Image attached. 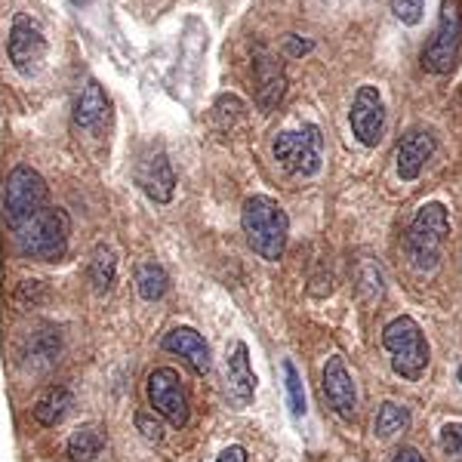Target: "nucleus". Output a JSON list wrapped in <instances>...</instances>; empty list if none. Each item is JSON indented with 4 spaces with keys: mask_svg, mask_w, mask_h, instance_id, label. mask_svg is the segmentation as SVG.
<instances>
[{
    "mask_svg": "<svg viewBox=\"0 0 462 462\" xmlns=\"http://www.w3.org/2000/svg\"><path fill=\"white\" fill-rule=\"evenodd\" d=\"M274 158L296 176H315L324 161V133L315 124H302L296 130H284L272 143Z\"/></svg>",
    "mask_w": 462,
    "mask_h": 462,
    "instance_id": "obj_6",
    "label": "nucleus"
},
{
    "mask_svg": "<svg viewBox=\"0 0 462 462\" xmlns=\"http://www.w3.org/2000/svg\"><path fill=\"white\" fill-rule=\"evenodd\" d=\"M462 47V4L459 0H441L435 34L422 50V69L431 74H450Z\"/></svg>",
    "mask_w": 462,
    "mask_h": 462,
    "instance_id": "obj_5",
    "label": "nucleus"
},
{
    "mask_svg": "<svg viewBox=\"0 0 462 462\" xmlns=\"http://www.w3.org/2000/svg\"><path fill=\"white\" fill-rule=\"evenodd\" d=\"M284 385H287V398H290V413L300 420L305 416V389H302V376L300 370L293 367V361H284Z\"/></svg>",
    "mask_w": 462,
    "mask_h": 462,
    "instance_id": "obj_23",
    "label": "nucleus"
},
{
    "mask_svg": "<svg viewBox=\"0 0 462 462\" xmlns=\"http://www.w3.org/2000/svg\"><path fill=\"white\" fill-rule=\"evenodd\" d=\"M108 108L111 102L99 80H87L78 93V102H74V124L87 133H99L108 124Z\"/></svg>",
    "mask_w": 462,
    "mask_h": 462,
    "instance_id": "obj_16",
    "label": "nucleus"
},
{
    "mask_svg": "<svg viewBox=\"0 0 462 462\" xmlns=\"http://www.w3.org/2000/svg\"><path fill=\"white\" fill-rule=\"evenodd\" d=\"M284 47H287V56H302V53H311V47H315V43L302 41L300 34H287L284 37Z\"/></svg>",
    "mask_w": 462,
    "mask_h": 462,
    "instance_id": "obj_27",
    "label": "nucleus"
},
{
    "mask_svg": "<svg viewBox=\"0 0 462 462\" xmlns=\"http://www.w3.org/2000/svg\"><path fill=\"white\" fill-rule=\"evenodd\" d=\"M136 290L145 302H158L161 296L170 290L167 272H163L158 263H143L136 268Z\"/></svg>",
    "mask_w": 462,
    "mask_h": 462,
    "instance_id": "obj_22",
    "label": "nucleus"
},
{
    "mask_svg": "<svg viewBox=\"0 0 462 462\" xmlns=\"http://www.w3.org/2000/svg\"><path fill=\"white\" fill-rule=\"evenodd\" d=\"M392 13L401 25L413 28L422 22V13H426V0H392Z\"/></svg>",
    "mask_w": 462,
    "mask_h": 462,
    "instance_id": "obj_24",
    "label": "nucleus"
},
{
    "mask_svg": "<svg viewBox=\"0 0 462 462\" xmlns=\"http://www.w3.org/2000/svg\"><path fill=\"white\" fill-rule=\"evenodd\" d=\"M6 53L10 62L22 78H34L47 62V37H43L41 25L28 16V13H16L10 25V41H6Z\"/></svg>",
    "mask_w": 462,
    "mask_h": 462,
    "instance_id": "obj_9",
    "label": "nucleus"
},
{
    "mask_svg": "<svg viewBox=\"0 0 462 462\" xmlns=\"http://www.w3.org/2000/svg\"><path fill=\"white\" fill-rule=\"evenodd\" d=\"M47 198H50V189L37 170L25 167V163L10 170V176H6V182H4V210L13 226L25 219V216L37 213L41 207H47Z\"/></svg>",
    "mask_w": 462,
    "mask_h": 462,
    "instance_id": "obj_7",
    "label": "nucleus"
},
{
    "mask_svg": "<svg viewBox=\"0 0 462 462\" xmlns=\"http://www.w3.org/2000/svg\"><path fill=\"white\" fill-rule=\"evenodd\" d=\"M410 429V410L404 404H394V401H385L376 413V422H374V431L376 438L389 441V438L401 435V431Z\"/></svg>",
    "mask_w": 462,
    "mask_h": 462,
    "instance_id": "obj_21",
    "label": "nucleus"
},
{
    "mask_svg": "<svg viewBox=\"0 0 462 462\" xmlns=\"http://www.w3.org/2000/svg\"><path fill=\"white\" fill-rule=\"evenodd\" d=\"M320 392H324L327 404L333 407V413L342 416V420H352L357 410V385L339 355L327 357L324 376H320Z\"/></svg>",
    "mask_w": 462,
    "mask_h": 462,
    "instance_id": "obj_11",
    "label": "nucleus"
},
{
    "mask_svg": "<svg viewBox=\"0 0 462 462\" xmlns=\"http://www.w3.org/2000/svg\"><path fill=\"white\" fill-rule=\"evenodd\" d=\"M383 346H385V352L392 355V370L398 376L416 383V379L426 374L429 357H431L429 339H426V333H422V327L410 315H401L385 324Z\"/></svg>",
    "mask_w": 462,
    "mask_h": 462,
    "instance_id": "obj_4",
    "label": "nucleus"
},
{
    "mask_svg": "<svg viewBox=\"0 0 462 462\" xmlns=\"http://www.w3.org/2000/svg\"><path fill=\"white\" fill-rule=\"evenodd\" d=\"M136 429L143 431L145 441H152V444H161L163 441V422L154 420L152 413H136Z\"/></svg>",
    "mask_w": 462,
    "mask_h": 462,
    "instance_id": "obj_25",
    "label": "nucleus"
},
{
    "mask_svg": "<svg viewBox=\"0 0 462 462\" xmlns=\"http://www.w3.org/2000/svg\"><path fill=\"white\" fill-rule=\"evenodd\" d=\"M441 447L444 453H462V422H450V426L441 429Z\"/></svg>",
    "mask_w": 462,
    "mask_h": 462,
    "instance_id": "obj_26",
    "label": "nucleus"
},
{
    "mask_svg": "<svg viewBox=\"0 0 462 462\" xmlns=\"http://www.w3.org/2000/svg\"><path fill=\"white\" fill-rule=\"evenodd\" d=\"M69 410H71V392L62 389V385H56V389H50L32 407V416L41 422L43 429H53V426H59V422L65 420V413H69Z\"/></svg>",
    "mask_w": 462,
    "mask_h": 462,
    "instance_id": "obj_20",
    "label": "nucleus"
},
{
    "mask_svg": "<svg viewBox=\"0 0 462 462\" xmlns=\"http://www.w3.org/2000/svg\"><path fill=\"white\" fill-rule=\"evenodd\" d=\"M136 185L158 204H170L176 191V173L163 152H148L136 163Z\"/></svg>",
    "mask_w": 462,
    "mask_h": 462,
    "instance_id": "obj_12",
    "label": "nucleus"
},
{
    "mask_svg": "<svg viewBox=\"0 0 462 462\" xmlns=\"http://www.w3.org/2000/svg\"><path fill=\"white\" fill-rule=\"evenodd\" d=\"M435 154V136L429 130H407L398 143V152H394V167H398V176L404 182H413L420 179V173L426 170V163Z\"/></svg>",
    "mask_w": 462,
    "mask_h": 462,
    "instance_id": "obj_13",
    "label": "nucleus"
},
{
    "mask_svg": "<svg viewBox=\"0 0 462 462\" xmlns=\"http://www.w3.org/2000/svg\"><path fill=\"white\" fill-rule=\"evenodd\" d=\"M161 346L167 348L170 355L185 357V364H189L198 376L210 374V346H207L195 327H173V330L163 337Z\"/></svg>",
    "mask_w": 462,
    "mask_h": 462,
    "instance_id": "obj_14",
    "label": "nucleus"
},
{
    "mask_svg": "<svg viewBox=\"0 0 462 462\" xmlns=\"http://www.w3.org/2000/svg\"><path fill=\"white\" fill-rule=\"evenodd\" d=\"M148 404L154 407V413L161 420H167L173 429H185L189 426V392L182 385V376L176 374L173 367H154L148 374Z\"/></svg>",
    "mask_w": 462,
    "mask_h": 462,
    "instance_id": "obj_8",
    "label": "nucleus"
},
{
    "mask_svg": "<svg viewBox=\"0 0 462 462\" xmlns=\"http://www.w3.org/2000/svg\"><path fill=\"white\" fill-rule=\"evenodd\" d=\"M241 228L247 235L253 253H259L265 263H278L284 256L287 237H290V216L274 198L253 195L244 200Z\"/></svg>",
    "mask_w": 462,
    "mask_h": 462,
    "instance_id": "obj_2",
    "label": "nucleus"
},
{
    "mask_svg": "<svg viewBox=\"0 0 462 462\" xmlns=\"http://www.w3.org/2000/svg\"><path fill=\"white\" fill-rule=\"evenodd\" d=\"M392 462H426V457H422L416 447H401L398 453H394V459Z\"/></svg>",
    "mask_w": 462,
    "mask_h": 462,
    "instance_id": "obj_29",
    "label": "nucleus"
},
{
    "mask_svg": "<svg viewBox=\"0 0 462 462\" xmlns=\"http://www.w3.org/2000/svg\"><path fill=\"white\" fill-rule=\"evenodd\" d=\"M459 383H462V367H459Z\"/></svg>",
    "mask_w": 462,
    "mask_h": 462,
    "instance_id": "obj_30",
    "label": "nucleus"
},
{
    "mask_svg": "<svg viewBox=\"0 0 462 462\" xmlns=\"http://www.w3.org/2000/svg\"><path fill=\"white\" fill-rule=\"evenodd\" d=\"M102 450H106V431L99 426H80L65 444L69 462H96Z\"/></svg>",
    "mask_w": 462,
    "mask_h": 462,
    "instance_id": "obj_18",
    "label": "nucleus"
},
{
    "mask_svg": "<svg viewBox=\"0 0 462 462\" xmlns=\"http://www.w3.org/2000/svg\"><path fill=\"white\" fill-rule=\"evenodd\" d=\"M253 71H256V96H259V106L265 111L274 108L287 93V74L281 69L278 59H272L268 53L259 50L256 62H253Z\"/></svg>",
    "mask_w": 462,
    "mask_h": 462,
    "instance_id": "obj_17",
    "label": "nucleus"
},
{
    "mask_svg": "<svg viewBox=\"0 0 462 462\" xmlns=\"http://www.w3.org/2000/svg\"><path fill=\"white\" fill-rule=\"evenodd\" d=\"M117 278V259H115V250L99 244L87 259V281L93 284L96 293H108L111 284Z\"/></svg>",
    "mask_w": 462,
    "mask_h": 462,
    "instance_id": "obj_19",
    "label": "nucleus"
},
{
    "mask_svg": "<svg viewBox=\"0 0 462 462\" xmlns=\"http://www.w3.org/2000/svg\"><path fill=\"white\" fill-rule=\"evenodd\" d=\"M348 124H352V133L361 145L374 148L383 143L385 133V102L383 93L376 87L364 84L357 87L355 99H352V111H348Z\"/></svg>",
    "mask_w": 462,
    "mask_h": 462,
    "instance_id": "obj_10",
    "label": "nucleus"
},
{
    "mask_svg": "<svg viewBox=\"0 0 462 462\" xmlns=\"http://www.w3.org/2000/svg\"><path fill=\"white\" fill-rule=\"evenodd\" d=\"M74 4H80V0H74Z\"/></svg>",
    "mask_w": 462,
    "mask_h": 462,
    "instance_id": "obj_31",
    "label": "nucleus"
},
{
    "mask_svg": "<svg viewBox=\"0 0 462 462\" xmlns=\"http://www.w3.org/2000/svg\"><path fill=\"white\" fill-rule=\"evenodd\" d=\"M226 392L235 401V407H247L256 394V374L250 367V352L244 342H237L226 364Z\"/></svg>",
    "mask_w": 462,
    "mask_h": 462,
    "instance_id": "obj_15",
    "label": "nucleus"
},
{
    "mask_svg": "<svg viewBox=\"0 0 462 462\" xmlns=\"http://www.w3.org/2000/svg\"><path fill=\"white\" fill-rule=\"evenodd\" d=\"M450 235V216H447L444 204H426L420 207V213L413 216L407 228V256L413 263L416 272H431L441 263L444 241Z\"/></svg>",
    "mask_w": 462,
    "mask_h": 462,
    "instance_id": "obj_3",
    "label": "nucleus"
},
{
    "mask_svg": "<svg viewBox=\"0 0 462 462\" xmlns=\"http://www.w3.org/2000/svg\"><path fill=\"white\" fill-rule=\"evenodd\" d=\"M216 462H247V447L231 444L219 453V457H216Z\"/></svg>",
    "mask_w": 462,
    "mask_h": 462,
    "instance_id": "obj_28",
    "label": "nucleus"
},
{
    "mask_svg": "<svg viewBox=\"0 0 462 462\" xmlns=\"http://www.w3.org/2000/svg\"><path fill=\"white\" fill-rule=\"evenodd\" d=\"M13 231H16V247L22 256L37 263H56L69 253L71 222L62 207H41L37 213L16 222Z\"/></svg>",
    "mask_w": 462,
    "mask_h": 462,
    "instance_id": "obj_1",
    "label": "nucleus"
}]
</instances>
